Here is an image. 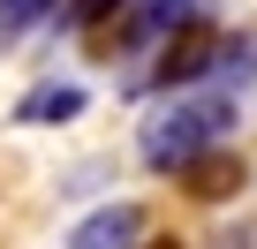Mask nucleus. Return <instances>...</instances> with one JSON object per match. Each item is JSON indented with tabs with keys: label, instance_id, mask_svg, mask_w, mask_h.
Here are the masks:
<instances>
[{
	"label": "nucleus",
	"instance_id": "nucleus-1",
	"mask_svg": "<svg viewBox=\"0 0 257 249\" xmlns=\"http://www.w3.org/2000/svg\"><path fill=\"white\" fill-rule=\"evenodd\" d=\"M234 121H242V98H234L227 83L174 91V98L144 121L137 151H144V166H152V174H182V166H197L204 151H219V144L234 136Z\"/></svg>",
	"mask_w": 257,
	"mask_h": 249
},
{
	"label": "nucleus",
	"instance_id": "nucleus-3",
	"mask_svg": "<svg viewBox=\"0 0 257 249\" xmlns=\"http://www.w3.org/2000/svg\"><path fill=\"white\" fill-rule=\"evenodd\" d=\"M144 204H98L91 219L68 226V249H144Z\"/></svg>",
	"mask_w": 257,
	"mask_h": 249
},
{
	"label": "nucleus",
	"instance_id": "nucleus-8",
	"mask_svg": "<svg viewBox=\"0 0 257 249\" xmlns=\"http://www.w3.org/2000/svg\"><path fill=\"white\" fill-rule=\"evenodd\" d=\"M219 249H249V234H227V241H219Z\"/></svg>",
	"mask_w": 257,
	"mask_h": 249
},
{
	"label": "nucleus",
	"instance_id": "nucleus-5",
	"mask_svg": "<svg viewBox=\"0 0 257 249\" xmlns=\"http://www.w3.org/2000/svg\"><path fill=\"white\" fill-rule=\"evenodd\" d=\"M91 98H83V83H38L23 106H16V121H76Z\"/></svg>",
	"mask_w": 257,
	"mask_h": 249
},
{
	"label": "nucleus",
	"instance_id": "nucleus-2",
	"mask_svg": "<svg viewBox=\"0 0 257 249\" xmlns=\"http://www.w3.org/2000/svg\"><path fill=\"white\" fill-rule=\"evenodd\" d=\"M219 61H227V38L212 31V23H197V31H182V38H167V53H159V68L137 83V91H189L197 76H219Z\"/></svg>",
	"mask_w": 257,
	"mask_h": 249
},
{
	"label": "nucleus",
	"instance_id": "nucleus-7",
	"mask_svg": "<svg viewBox=\"0 0 257 249\" xmlns=\"http://www.w3.org/2000/svg\"><path fill=\"white\" fill-rule=\"evenodd\" d=\"M128 0H68V8L53 16V31H91V23H106V16H121Z\"/></svg>",
	"mask_w": 257,
	"mask_h": 249
},
{
	"label": "nucleus",
	"instance_id": "nucleus-9",
	"mask_svg": "<svg viewBox=\"0 0 257 249\" xmlns=\"http://www.w3.org/2000/svg\"><path fill=\"white\" fill-rule=\"evenodd\" d=\"M144 249H182V241H144Z\"/></svg>",
	"mask_w": 257,
	"mask_h": 249
},
{
	"label": "nucleus",
	"instance_id": "nucleus-4",
	"mask_svg": "<svg viewBox=\"0 0 257 249\" xmlns=\"http://www.w3.org/2000/svg\"><path fill=\"white\" fill-rule=\"evenodd\" d=\"M174 181H182L197 204H227V196L249 181V166H242V159H227V151H204V159H197V166H182Z\"/></svg>",
	"mask_w": 257,
	"mask_h": 249
},
{
	"label": "nucleus",
	"instance_id": "nucleus-6",
	"mask_svg": "<svg viewBox=\"0 0 257 249\" xmlns=\"http://www.w3.org/2000/svg\"><path fill=\"white\" fill-rule=\"evenodd\" d=\"M38 23H53V0H0V46H16Z\"/></svg>",
	"mask_w": 257,
	"mask_h": 249
}]
</instances>
